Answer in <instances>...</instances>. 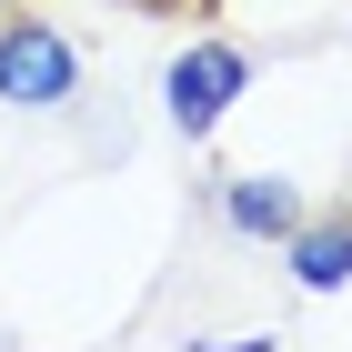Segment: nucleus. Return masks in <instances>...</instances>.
Masks as SVG:
<instances>
[{
  "label": "nucleus",
  "mask_w": 352,
  "mask_h": 352,
  "mask_svg": "<svg viewBox=\"0 0 352 352\" xmlns=\"http://www.w3.org/2000/svg\"><path fill=\"white\" fill-rule=\"evenodd\" d=\"M71 81H81V60H71V41H60V30H41V21L0 30V101L51 111V101H71Z\"/></svg>",
  "instance_id": "f257e3e1"
},
{
  "label": "nucleus",
  "mask_w": 352,
  "mask_h": 352,
  "mask_svg": "<svg viewBox=\"0 0 352 352\" xmlns=\"http://www.w3.org/2000/svg\"><path fill=\"white\" fill-rule=\"evenodd\" d=\"M242 81H252L242 51H221V41L182 51V60H171V121H182V131H212L221 111H232V91H242Z\"/></svg>",
  "instance_id": "f03ea898"
},
{
  "label": "nucleus",
  "mask_w": 352,
  "mask_h": 352,
  "mask_svg": "<svg viewBox=\"0 0 352 352\" xmlns=\"http://www.w3.org/2000/svg\"><path fill=\"white\" fill-rule=\"evenodd\" d=\"M292 221H302L292 182H262V171H242V182H232V232H292Z\"/></svg>",
  "instance_id": "7ed1b4c3"
},
{
  "label": "nucleus",
  "mask_w": 352,
  "mask_h": 352,
  "mask_svg": "<svg viewBox=\"0 0 352 352\" xmlns=\"http://www.w3.org/2000/svg\"><path fill=\"white\" fill-rule=\"evenodd\" d=\"M292 272L312 282V292H332V282H352V232H302Z\"/></svg>",
  "instance_id": "20e7f679"
},
{
  "label": "nucleus",
  "mask_w": 352,
  "mask_h": 352,
  "mask_svg": "<svg viewBox=\"0 0 352 352\" xmlns=\"http://www.w3.org/2000/svg\"><path fill=\"white\" fill-rule=\"evenodd\" d=\"M221 352H272V342H221Z\"/></svg>",
  "instance_id": "39448f33"
}]
</instances>
